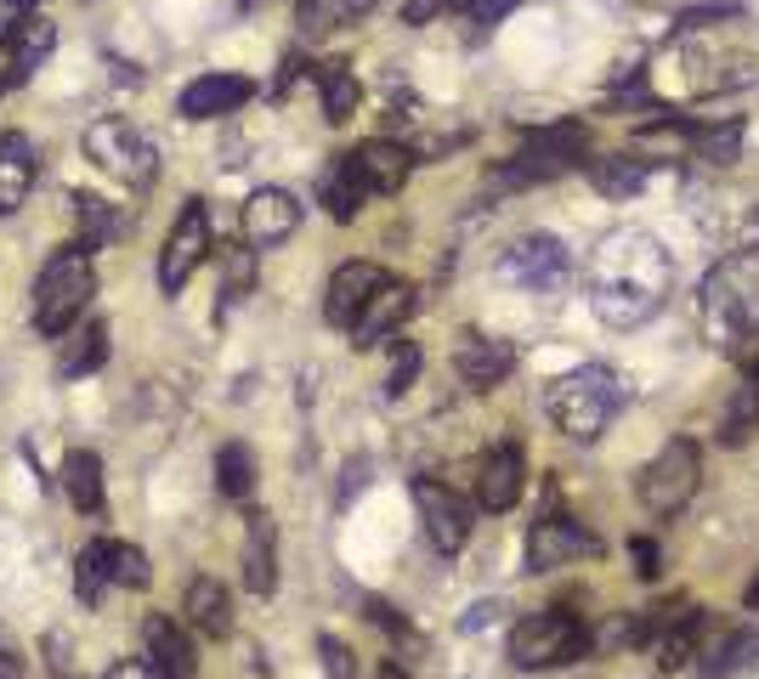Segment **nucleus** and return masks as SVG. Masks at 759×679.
I'll return each mask as SVG.
<instances>
[{"label":"nucleus","instance_id":"obj_49","mask_svg":"<svg viewBox=\"0 0 759 679\" xmlns=\"http://www.w3.org/2000/svg\"><path fill=\"white\" fill-rule=\"evenodd\" d=\"M375 679H414V674H409L403 663H380V674H375Z\"/></svg>","mask_w":759,"mask_h":679},{"label":"nucleus","instance_id":"obj_16","mask_svg":"<svg viewBox=\"0 0 759 679\" xmlns=\"http://www.w3.org/2000/svg\"><path fill=\"white\" fill-rule=\"evenodd\" d=\"M414 164H419V153L414 148H403V142H391V136H369L363 148H352V170H357V182H363V193H380V198H391V193H403L409 187V176H414Z\"/></svg>","mask_w":759,"mask_h":679},{"label":"nucleus","instance_id":"obj_26","mask_svg":"<svg viewBox=\"0 0 759 679\" xmlns=\"http://www.w3.org/2000/svg\"><path fill=\"white\" fill-rule=\"evenodd\" d=\"M108 362V323L91 318V323H74L62 334V352H57V380H85Z\"/></svg>","mask_w":759,"mask_h":679},{"label":"nucleus","instance_id":"obj_40","mask_svg":"<svg viewBox=\"0 0 759 679\" xmlns=\"http://www.w3.org/2000/svg\"><path fill=\"white\" fill-rule=\"evenodd\" d=\"M516 12V0H459V18H465V28L471 34H487L499 18H510Z\"/></svg>","mask_w":759,"mask_h":679},{"label":"nucleus","instance_id":"obj_20","mask_svg":"<svg viewBox=\"0 0 759 679\" xmlns=\"http://www.w3.org/2000/svg\"><path fill=\"white\" fill-rule=\"evenodd\" d=\"M521 487H527V459H521L516 441H499V448L482 459V470H476V504L499 516V509H516Z\"/></svg>","mask_w":759,"mask_h":679},{"label":"nucleus","instance_id":"obj_51","mask_svg":"<svg viewBox=\"0 0 759 679\" xmlns=\"http://www.w3.org/2000/svg\"><path fill=\"white\" fill-rule=\"evenodd\" d=\"M748 606H754V611H759V577H754V589H748Z\"/></svg>","mask_w":759,"mask_h":679},{"label":"nucleus","instance_id":"obj_37","mask_svg":"<svg viewBox=\"0 0 759 679\" xmlns=\"http://www.w3.org/2000/svg\"><path fill=\"white\" fill-rule=\"evenodd\" d=\"M108 577H114V589H148L153 566H148V555L137 550V543H114L108 538Z\"/></svg>","mask_w":759,"mask_h":679},{"label":"nucleus","instance_id":"obj_17","mask_svg":"<svg viewBox=\"0 0 759 679\" xmlns=\"http://www.w3.org/2000/svg\"><path fill=\"white\" fill-rule=\"evenodd\" d=\"M516 368V346L510 340H493L482 329H465L453 340V373L465 380L471 391H493V385H505V373Z\"/></svg>","mask_w":759,"mask_h":679},{"label":"nucleus","instance_id":"obj_5","mask_svg":"<svg viewBox=\"0 0 759 679\" xmlns=\"http://www.w3.org/2000/svg\"><path fill=\"white\" fill-rule=\"evenodd\" d=\"M698 482H703V448L691 436H669L664 448L652 453V464L635 475V498L652 521H669L698 498Z\"/></svg>","mask_w":759,"mask_h":679},{"label":"nucleus","instance_id":"obj_11","mask_svg":"<svg viewBox=\"0 0 759 679\" xmlns=\"http://www.w3.org/2000/svg\"><path fill=\"white\" fill-rule=\"evenodd\" d=\"M578 555H601V538L578 516H567V509H561V516L550 509V516H539L533 532H527V572H555Z\"/></svg>","mask_w":759,"mask_h":679},{"label":"nucleus","instance_id":"obj_7","mask_svg":"<svg viewBox=\"0 0 759 679\" xmlns=\"http://www.w3.org/2000/svg\"><path fill=\"white\" fill-rule=\"evenodd\" d=\"M589 645H596V634H589L573 611H533V618H521L510 629V663L527 674L567 668V663L589 657Z\"/></svg>","mask_w":759,"mask_h":679},{"label":"nucleus","instance_id":"obj_42","mask_svg":"<svg viewBox=\"0 0 759 679\" xmlns=\"http://www.w3.org/2000/svg\"><path fill=\"white\" fill-rule=\"evenodd\" d=\"M630 561H635V577H646V584L664 572V550H657L652 538H630Z\"/></svg>","mask_w":759,"mask_h":679},{"label":"nucleus","instance_id":"obj_22","mask_svg":"<svg viewBox=\"0 0 759 679\" xmlns=\"http://www.w3.org/2000/svg\"><path fill=\"white\" fill-rule=\"evenodd\" d=\"M35 193V142L23 130L0 136V216H18Z\"/></svg>","mask_w":759,"mask_h":679},{"label":"nucleus","instance_id":"obj_23","mask_svg":"<svg viewBox=\"0 0 759 679\" xmlns=\"http://www.w3.org/2000/svg\"><path fill=\"white\" fill-rule=\"evenodd\" d=\"M51 46H57V28L35 12L28 18L12 41H7V80H0V91H12V85H28L46 68V57H51Z\"/></svg>","mask_w":759,"mask_h":679},{"label":"nucleus","instance_id":"obj_13","mask_svg":"<svg viewBox=\"0 0 759 679\" xmlns=\"http://www.w3.org/2000/svg\"><path fill=\"white\" fill-rule=\"evenodd\" d=\"M414 306H419V289H414V284L386 278L369 300H363V312L352 318V346H357V352L386 346V340H391V334H398V329L414 318Z\"/></svg>","mask_w":759,"mask_h":679},{"label":"nucleus","instance_id":"obj_39","mask_svg":"<svg viewBox=\"0 0 759 679\" xmlns=\"http://www.w3.org/2000/svg\"><path fill=\"white\" fill-rule=\"evenodd\" d=\"M318 657H323V679H357V652L335 634H318Z\"/></svg>","mask_w":759,"mask_h":679},{"label":"nucleus","instance_id":"obj_27","mask_svg":"<svg viewBox=\"0 0 759 679\" xmlns=\"http://www.w3.org/2000/svg\"><path fill=\"white\" fill-rule=\"evenodd\" d=\"M375 7L380 0H295V28H301V41H323L346 23H363Z\"/></svg>","mask_w":759,"mask_h":679},{"label":"nucleus","instance_id":"obj_30","mask_svg":"<svg viewBox=\"0 0 759 679\" xmlns=\"http://www.w3.org/2000/svg\"><path fill=\"white\" fill-rule=\"evenodd\" d=\"M754 430H759V373L743 368L737 391L725 396V407H720V441H725V448H743Z\"/></svg>","mask_w":759,"mask_h":679},{"label":"nucleus","instance_id":"obj_14","mask_svg":"<svg viewBox=\"0 0 759 679\" xmlns=\"http://www.w3.org/2000/svg\"><path fill=\"white\" fill-rule=\"evenodd\" d=\"M652 657H657V674H680L691 657H698V640H703V606H669L664 618H652L635 629Z\"/></svg>","mask_w":759,"mask_h":679},{"label":"nucleus","instance_id":"obj_6","mask_svg":"<svg viewBox=\"0 0 759 679\" xmlns=\"http://www.w3.org/2000/svg\"><path fill=\"white\" fill-rule=\"evenodd\" d=\"M80 148H85V159H91L96 170L119 176L130 193H148V187L159 182V148H153L148 136H142L137 125H130V119H119V114L96 119V125H85Z\"/></svg>","mask_w":759,"mask_h":679},{"label":"nucleus","instance_id":"obj_28","mask_svg":"<svg viewBox=\"0 0 759 679\" xmlns=\"http://www.w3.org/2000/svg\"><path fill=\"white\" fill-rule=\"evenodd\" d=\"M62 487H69V504L80 509V516H103V509H108L103 459H96L91 448H74L69 459H62Z\"/></svg>","mask_w":759,"mask_h":679},{"label":"nucleus","instance_id":"obj_41","mask_svg":"<svg viewBox=\"0 0 759 679\" xmlns=\"http://www.w3.org/2000/svg\"><path fill=\"white\" fill-rule=\"evenodd\" d=\"M35 7H41V0H0V46H7L28 18H35Z\"/></svg>","mask_w":759,"mask_h":679},{"label":"nucleus","instance_id":"obj_10","mask_svg":"<svg viewBox=\"0 0 759 679\" xmlns=\"http://www.w3.org/2000/svg\"><path fill=\"white\" fill-rule=\"evenodd\" d=\"M414 509H419V527L432 538L437 555H459L471 543V504L459 498L453 487H442L437 475H414Z\"/></svg>","mask_w":759,"mask_h":679},{"label":"nucleus","instance_id":"obj_9","mask_svg":"<svg viewBox=\"0 0 759 679\" xmlns=\"http://www.w3.org/2000/svg\"><path fill=\"white\" fill-rule=\"evenodd\" d=\"M210 210H205V198H187L182 204V216L171 227V238H164V250H159V289L164 295H182L187 278L199 272V261L210 255Z\"/></svg>","mask_w":759,"mask_h":679},{"label":"nucleus","instance_id":"obj_33","mask_svg":"<svg viewBox=\"0 0 759 679\" xmlns=\"http://www.w3.org/2000/svg\"><path fill=\"white\" fill-rule=\"evenodd\" d=\"M584 176H589V187L607 193V198H635L646 187V164L623 159V153H601V159H584Z\"/></svg>","mask_w":759,"mask_h":679},{"label":"nucleus","instance_id":"obj_35","mask_svg":"<svg viewBox=\"0 0 759 679\" xmlns=\"http://www.w3.org/2000/svg\"><path fill=\"white\" fill-rule=\"evenodd\" d=\"M216 487L233 504H244L255 493V453L244 448V441H227V448L216 453Z\"/></svg>","mask_w":759,"mask_h":679},{"label":"nucleus","instance_id":"obj_19","mask_svg":"<svg viewBox=\"0 0 759 679\" xmlns=\"http://www.w3.org/2000/svg\"><path fill=\"white\" fill-rule=\"evenodd\" d=\"M250 96H255V85L244 74H199L193 85H182L176 114L182 119H221V114H239Z\"/></svg>","mask_w":759,"mask_h":679},{"label":"nucleus","instance_id":"obj_48","mask_svg":"<svg viewBox=\"0 0 759 679\" xmlns=\"http://www.w3.org/2000/svg\"><path fill=\"white\" fill-rule=\"evenodd\" d=\"M363 482H369V459H352V464H346V487H341V504H352V493H357Z\"/></svg>","mask_w":759,"mask_h":679},{"label":"nucleus","instance_id":"obj_32","mask_svg":"<svg viewBox=\"0 0 759 679\" xmlns=\"http://www.w3.org/2000/svg\"><path fill=\"white\" fill-rule=\"evenodd\" d=\"M312 80H318V91H323V119H329V125H346V119L357 114V102H363L357 74H352L346 62H318Z\"/></svg>","mask_w":759,"mask_h":679},{"label":"nucleus","instance_id":"obj_1","mask_svg":"<svg viewBox=\"0 0 759 679\" xmlns=\"http://www.w3.org/2000/svg\"><path fill=\"white\" fill-rule=\"evenodd\" d=\"M675 289V261L646 227L607 232L584 261V295L589 312L607 329H641Z\"/></svg>","mask_w":759,"mask_h":679},{"label":"nucleus","instance_id":"obj_2","mask_svg":"<svg viewBox=\"0 0 759 679\" xmlns=\"http://www.w3.org/2000/svg\"><path fill=\"white\" fill-rule=\"evenodd\" d=\"M698 329L725 357L748 352V340L759 334V255L737 250V255L714 261V272L703 278V295H698Z\"/></svg>","mask_w":759,"mask_h":679},{"label":"nucleus","instance_id":"obj_24","mask_svg":"<svg viewBox=\"0 0 759 679\" xmlns=\"http://www.w3.org/2000/svg\"><path fill=\"white\" fill-rule=\"evenodd\" d=\"M244 589L250 595L278 589V527L261 509H250V527H244Z\"/></svg>","mask_w":759,"mask_h":679},{"label":"nucleus","instance_id":"obj_31","mask_svg":"<svg viewBox=\"0 0 759 679\" xmlns=\"http://www.w3.org/2000/svg\"><path fill=\"white\" fill-rule=\"evenodd\" d=\"M318 198H323V210L335 216V221H352L363 210V182H357V170H352V153H335L323 170V182H318Z\"/></svg>","mask_w":759,"mask_h":679},{"label":"nucleus","instance_id":"obj_44","mask_svg":"<svg viewBox=\"0 0 759 679\" xmlns=\"http://www.w3.org/2000/svg\"><path fill=\"white\" fill-rule=\"evenodd\" d=\"M363 618H369V623H380V629H391L398 640H409V623L398 618V606H386V600H363Z\"/></svg>","mask_w":759,"mask_h":679},{"label":"nucleus","instance_id":"obj_21","mask_svg":"<svg viewBox=\"0 0 759 679\" xmlns=\"http://www.w3.org/2000/svg\"><path fill=\"white\" fill-rule=\"evenodd\" d=\"M380 284H386V272L375 261H346V266H335V278H329V289H323V318L335 323V329H352V318L363 312V300H369Z\"/></svg>","mask_w":759,"mask_h":679},{"label":"nucleus","instance_id":"obj_29","mask_svg":"<svg viewBox=\"0 0 759 679\" xmlns=\"http://www.w3.org/2000/svg\"><path fill=\"white\" fill-rule=\"evenodd\" d=\"M74 210H80V244L96 255V250H108V244H119V238L130 232V216L119 210V204H108V198H96V193H80L74 198Z\"/></svg>","mask_w":759,"mask_h":679},{"label":"nucleus","instance_id":"obj_8","mask_svg":"<svg viewBox=\"0 0 759 679\" xmlns=\"http://www.w3.org/2000/svg\"><path fill=\"white\" fill-rule=\"evenodd\" d=\"M584 159H589V130L578 119L539 125V130L521 136V153L499 170V187H527V182L567 176V170H584Z\"/></svg>","mask_w":759,"mask_h":679},{"label":"nucleus","instance_id":"obj_47","mask_svg":"<svg viewBox=\"0 0 759 679\" xmlns=\"http://www.w3.org/2000/svg\"><path fill=\"white\" fill-rule=\"evenodd\" d=\"M103 679H153V674H148V663H142V657H119Z\"/></svg>","mask_w":759,"mask_h":679},{"label":"nucleus","instance_id":"obj_12","mask_svg":"<svg viewBox=\"0 0 759 679\" xmlns=\"http://www.w3.org/2000/svg\"><path fill=\"white\" fill-rule=\"evenodd\" d=\"M499 278L521 289H555L567 278V244L550 232H521L516 244L499 255Z\"/></svg>","mask_w":759,"mask_h":679},{"label":"nucleus","instance_id":"obj_34","mask_svg":"<svg viewBox=\"0 0 759 679\" xmlns=\"http://www.w3.org/2000/svg\"><path fill=\"white\" fill-rule=\"evenodd\" d=\"M108 589H114V577H108V538H91L85 550L74 555V600L96 611L108 600Z\"/></svg>","mask_w":759,"mask_h":679},{"label":"nucleus","instance_id":"obj_25","mask_svg":"<svg viewBox=\"0 0 759 679\" xmlns=\"http://www.w3.org/2000/svg\"><path fill=\"white\" fill-rule=\"evenodd\" d=\"M182 611H187V623L199 629L205 640H227V634H233V595H227L221 577H193L187 595H182Z\"/></svg>","mask_w":759,"mask_h":679},{"label":"nucleus","instance_id":"obj_50","mask_svg":"<svg viewBox=\"0 0 759 679\" xmlns=\"http://www.w3.org/2000/svg\"><path fill=\"white\" fill-rule=\"evenodd\" d=\"M737 362H743V368H754V373H759V334H754V340H748V352H743V357H737Z\"/></svg>","mask_w":759,"mask_h":679},{"label":"nucleus","instance_id":"obj_18","mask_svg":"<svg viewBox=\"0 0 759 679\" xmlns=\"http://www.w3.org/2000/svg\"><path fill=\"white\" fill-rule=\"evenodd\" d=\"M301 227V198L284 193V187H255L244 198V244L250 250H273Z\"/></svg>","mask_w":759,"mask_h":679},{"label":"nucleus","instance_id":"obj_36","mask_svg":"<svg viewBox=\"0 0 759 679\" xmlns=\"http://www.w3.org/2000/svg\"><path fill=\"white\" fill-rule=\"evenodd\" d=\"M250 289H255V250L227 244L221 250V318H227V306H239Z\"/></svg>","mask_w":759,"mask_h":679},{"label":"nucleus","instance_id":"obj_46","mask_svg":"<svg viewBox=\"0 0 759 679\" xmlns=\"http://www.w3.org/2000/svg\"><path fill=\"white\" fill-rule=\"evenodd\" d=\"M743 7H737V0H720V7H698V12H686L680 23L686 28H703V23H714V18H737Z\"/></svg>","mask_w":759,"mask_h":679},{"label":"nucleus","instance_id":"obj_38","mask_svg":"<svg viewBox=\"0 0 759 679\" xmlns=\"http://www.w3.org/2000/svg\"><path fill=\"white\" fill-rule=\"evenodd\" d=\"M419 346L414 340H391V373H386V396H403L414 385V373H419Z\"/></svg>","mask_w":759,"mask_h":679},{"label":"nucleus","instance_id":"obj_15","mask_svg":"<svg viewBox=\"0 0 759 679\" xmlns=\"http://www.w3.org/2000/svg\"><path fill=\"white\" fill-rule=\"evenodd\" d=\"M142 663L153 679H199V652H193V640L176 618H164V611H148L142 618Z\"/></svg>","mask_w":759,"mask_h":679},{"label":"nucleus","instance_id":"obj_45","mask_svg":"<svg viewBox=\"0 0 759 679\" xmlns=\"http://www.w3.org/2000/svg\"><path fill=\"white\" fill-rule=\"evenodd\" d=\"M0 679H28L23 674V657H18V640L0 629Z\"/></svg>","mask_w":759,"mask_h":679},{"label":"nucleus","instance_id":"obj_43","mask_svg":"<svg viewBox=\"0 0 759 679\" xmlns=\"http://www.w3.org/2000/svg\"><path fill=\"white\" fill-rule=\"evenodd\" d=\"M442 12H459V0H403V23L409 28H425V23L442 18Z\"/></svg>","mask_w":759,"mask_h":679},{"label":"nucleus","instance_id":"obj_3","mask_svg":"<svg viewBox=\"0 0 759 679\" xmlns=\"http://www.w3.org/2000/svg\"><path fill=\"white\" fill-rule=\"evenodd\" d=\"M544 407H550V425L567 436V441H596V436H607V425L618 419L623 385H618L612 368L584 362V368L567 373V380H550Z\"/></svg>","mask_w":759,"mask_h":679},{"label":"nucleus","instance_id":"obj_4","mask_svg":"<svg viewBox=\"0 0 759 679\" xmlns=\"http://www.w3.org/2000/svg\"><path fill=\"white\" fill-rule=\"evenodd\" d=\"M96 295V261L85 244H62L46 255L41 278H35V334L41 340H62Z\"/></svg>","mask_w":759,"mask_h":679}]
</instances>
